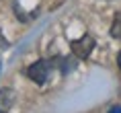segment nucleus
<instances>
[{"label": "nucleus", "instance_id": "nucleus-1", "mask_svg": "<svg viewBox=\"0 0 121 113\" xmlns=\"http://www.w3.org/2000/svg\"><path fill=\"white\" fill-rule=\"evenodd\" d=\"M53 66H56V64L51 62V60H39V62H35L33 66H29L27 76H29L35 84H43V82L49 78V72H51Z\"/></svg>", "mask_w": 121, "mask_h": 113}, {"label": "nucleus", "instance_id": "nucleus-2", "mask_svg": "<svg viewBox=\"0 0 121 113\" xmlns=\"http://www.w3.org/2000/svg\"><path fill=\"white\" fill-rule=\"evenodd\" d=\"M70 47H72V54H74L78 60H86V58L92 54V50H95V37H92V35H82L80 39L72 41Z\"/></svg>", "mask_w": 121, "mask_h": 113}, {"label": "nucleus", "instance_id": "nucleus-3", "mask_svg": "<svg viewBox=\"0 0 121 113\" xmlns=\"http://www.w3.org/2000/svg\"><path fill=\"white\" fill-rule=\"evenodd\" d=\"M14 99H17V93L13 88H0V113H6L14 105Z\"/></svg>", "mask_w": 121, "mask_h": 113}, {"label": "nucleus", "instance_id": "nucleus-4", "mask_svg": "<svg viewBox=\"0 0 121 113\" xmlns=\"http://www.w3.org/2000/svg\"><path fill=\"white\" fill-rule=\"evenodd\" d=\"M111 35L115 39H121V13L115 14V21H113V25H111Z\"/></svg>", "mask_w": 121, "mask_h": 113}, {"label": "nucleus", "instance_id": "nucleus-5", "mask_svg": "<svg viewBox=\"0 0 121 113\" xmlns=\"http://www.w3.org/2000/svg\"><path fill=\"white\" fill-rule=\"evenodd\" d=\"M8 47V41L4 39V35H2V31H0V50H6Z\"/></svg>", "mask_w": 121, "mask_h": 113}, {"label": "nucleus", "instance_id": "nucleus-6", "mask_svg": "<svg viewBox=\"0 0 121 113\" xmlns=\"http://www.w3.org/2000/svg\"><path fill=\"white\" fill-rule=\"evenodd\" d=\"M109 113H121V107H119V105H115V107H113V109H111Z\"/></svg>", "mask_w": 121, "mask_h": 113}, {"label": "nucleus", "instance_id": "nucleus-7", "mask_svg": "<svg viewBox=\"0 0 121 113\" xmlns=\"http://www.w3.org/2000/svg\"><path fill=\"white\" fill-rule=\"evenodd\" d=\"M117 66H119V70H121V51L117 54Z\"/></svg>", "mask_w": 121, "mask_h": 113}]
</instances>
